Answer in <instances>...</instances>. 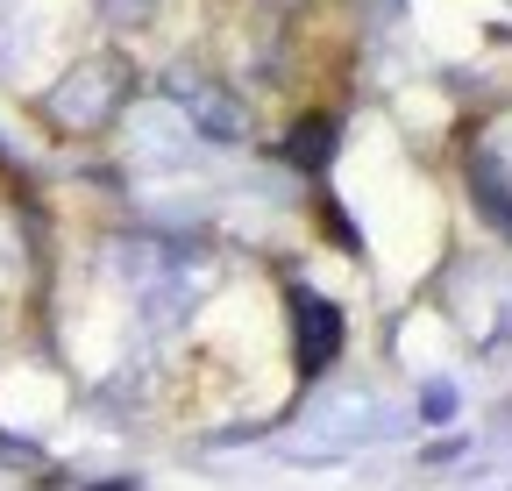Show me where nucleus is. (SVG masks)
I'll use <instances>...</instances> for the list:
<instances>
[{
	"mask_svg": "<svg viewBox=\"0 0 512 491\" xmlns=\"http://www.w3.org/2000/svg\"><path fill=\"white\" fill-rule=\"evenodd\" d=\"M335 342H342L335 306H328V299H313V292H299V349H306V371H320V363L335 356Z\"/></svg>",
	"mask_w": 512,
	"mask_h": 491,
	"instance_id": "nucleus-1",
	"label": "nucleus"
},
{
	"mask_svg": "<svg viewBox=\"0 0 512 491\" xmlns=\"http://www.w3.org/2000/svg\"><path fill=\"white\" fill-rule=\"evenodd\" d=\"M328 136H335L328 121H306V129H299V143H292V157H299V164H320V157H328Z\"/></svg>",
	"mask_w": 512,
	"mask_h": 491,
	"instance_id": "nucleus-2",
	"label": "nucleus"
}]
</instances>
